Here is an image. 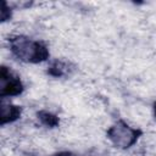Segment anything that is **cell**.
Here are the masks:
<instances>
[{"instance_id": "cell-3", "label": "cell", "mask_w": 156, "mask_h": 156, "mask_svg": "<svg viewBox=\"0 0 156 156\" xmlns=\"http://www.w3.org/2000/svg\"><path fill=\"white\" fill-rule=\"evenodd\" d=\"M23 91L24 84L21 77L10 67L2 65L0 68V98L7 99L20 96Z\"/></svg>"}, {"instance_id": "cell-7", "label": "cell", "mask_w": 156, "mask_h": 156, "mask_svg": "<svg viewBox=\"0 0 156 156\" xmlns=\"http://www.w3.org/2000/svg\"><path fill=\"white\" fill-rule=\"evenodd\" d=\"M12 7L6 2V1H1V10H0V21L2 23L10 21L12 18Z\"/></svg>"}, {"instance_id": "cell-8", "label": "cell", "mask_w": 156, "mask_h": 156, "mask_svg": "<svg viewBox=\"0 0 156 156\" xmlns=\"http://www.w3.org/2000/svg\"><path fill=\"white\" fill-rule=\"evenodd\" d=\"M50 156H79V155H77L72 151H58V152H55Z\"/></svg>"}, {"instance_id": "cell-5", "label": "cell", "mask_w": 156, "mask_h": 156, "mask_svg": "<svg viewBox=\"0 0 156 156\" xmlns=\"http://www.w3.org/2000/svg\"><path fill=\"white\" fill-rule=\"evenodd\" d=\"M73 71H74V66L71 62L60 58H54L50 61L46 68V74L52 78H65L71 76Z\"/></svg>"}, {"instance_id": "cell-4", "label": "cell", "mask_w": 156, "mask_h": 156, "mask_svg": "<svg viewBox=\"0 0 156 156\" xmlns=\"http://www.w3.org/2000/svg\"><path fill=\"white\" fill-rule=\"evenodd\" d=\"M23 108L11 101H6V99H1L0 102V126L4 127L6 124H11L17 122L22 116Z\"/></svg>"}, {"instance_id": "cell-2", "label": "cell", "mask_w": 156, "mask_h": 156, "mask_svg": "<svg viewBox=\"0 0 156 156\" xmlns=\"http://www.w3.org/2000/svg\"><path fill=\"white\" fill-rule=\"evenodd\" d=\"M144 132L140 128L132 127L123 119L116 121L107 130L106 136L111 144L121 150H128L134 146L138 140L143 136Z\"/></svg>"}, {"instance_id": "cell-1", "label": "cell", "mask_w": 156, "mask_h": 156, "mask_svg": "<svg viewBox=\"0 0 156 156\" xmlns=\"http://www.w3.org/2000/svg\"><path fill=\"white\" fill-rule=\"evenodd\" d=\"M7 41L10 52L21 62L39 65L50 58L49 48L41 40H37L23 34H16L11 35Z\"/></svg>"}, {"instance_id": "cell-6", "label": "cell", "mask_w": 156, "mask_h": 156, "mask_svg": "<svg viewBox=\"0 0 156 156\" xmlns=\"http://www.w3.org/2000/svg\"><path fill=\"white\" fill-rule=\"evenodd\" d=\"M37 119L40 122L41 126H44L45 128H50V129L57 128L61 123L60 117L56 113L48 111V110H39L37 112Z\"/></svg>"}, {"instance_id": "cell-9", "label": "cell", "mask_w": 156, "mask_h": 156, "mask_svg": "<svg viewBox=\"0 0 156 156\" xmlns=\"http://www.w3.org/2000/svg\"><path fill=\"white\" fill-rule=\"evenodd\" d=\"M152 111H154V116H155V119H156V101L152 104Z\"/></svg>"}]
</instances>
